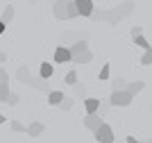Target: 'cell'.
Here are the masks:
<instances>
[{
    "label": "cell",
    "instance_id": "obj_1",
    "mask_svg": "<svg viewBox=\"0 0 152 143\" xmlns=\"http://www.w3.org/2000/svg\"><path fill=\"white\" fill-rule=\"evenodd\" d=\"M132 9H134V2L127 0V2H123V5L114 7V9H107V12H104V21H107L109 25H118L125 16L132 14Z\"/></svg>",
    "mask_w": 152,
    "mask_h": 143
},
{
    "label": "cell",
    "instance_id": "obj_2",
    "mask_svg": "<svg viewBox=\"0 0 152 143\" xmlns=\"http://www.w3.org/2000/svg\"><path fill=\"white\" fill-rule=\"evenodd\" d=\"M52 12H55V18H59V21H73V18H77L75 0H57L55 7H52Z\"/></svg>",
    "mask_w": 152,
    "mask_h": 143
},
{
    "label": "cell",
    "instance_id": "obj_3",
    "mask_svg": "<svg viewBox=\"0 0 152 143\" xmlns=\"http://www.w3.org/2000/svg\"><path fill=\"white\" fill-rule=\"evenodd\" d=\"M93 59V52L89 50L86 41H75L70 45V62L73 64H89Z\"/></svg>",
    "mask_w": 152,
    "mask_h": 143
},
{
    "label": "cell",
    "instance_id": "obj_4",
    "mask_svg": "<svg viewBox=\"0 0 152 143\" xmlns=\"http://www.w3.org/2000/svg\"><path fill=\"white\" fill-rule=\"evenodd\" d=\"M132 100H134V95L127 89H118V91H111L109 105L111 107H127V105H132Z\"/></svg>",
    "mask_w": 152,
    "mask_h": 143
},
{
    "label": "cell",
    "instance_id": "obj_5",
    "mask_svg": "<svg viewBox=\"0 0 152 143\" xmlns=\"http://www.w3.org/2000/svg\"><path fill=\"white\" fill-rule=\"evenodd\" d=\"M93 136H95L98 143H114V130H111V125H107L102 120V123L93 130Z\"/></svg>",
    "mask_w": 152,
    "mask_h": 143
},
{
    "label": "cell",
    "instance_id": "obj_6",
    "mask_svg": "<svg viewBox=\"0 0 152 143\" xmlns=\"http://www.w3.org/2000/svg\"><path fill=\"white\" fill-rule=\"evenodd\" d=\"M75 9H77V16L89 18L91 12H93V0H75Z\"/></svg>",
    "mask_w": 152,
    "mask_h": 143
},
{
    "label": "cell",
    "instance_id": "obj_7",
    "mask_svg": "<svg viewBox=\"0 0 152 143\" xmlns=\"http://www.w3.org/2000/svg\"><path fill=\"white\" fill-rule=\"evenodd\" d=\"M7 95H9V75L5 68H0V100L5 102Z\"/></svg>",
    "mask_w": 152,
    "mask_h": 143
},
{
    "label": "cell",
    "instance_id": "obj_8",
    "mask_svg": "<svg viewBox=\"0 0 152 143\" xmlns=\"http://www.w3.org/2000/svg\"><path fill=\"white\" fill-rule=\"evenodd\" d=\"M102 123V116L98 111H93V114H86V118H84V127H86V130H91L93 132L95 127H98V125Z\"/></svg>",
    "mask_w": 152,
    "mask_h": 143
},
{
    "label": "cell",
    "instance_id": "obj_9",
    "mask_svg": "<svg viewBox=\"0 0 152 143\" xmlns=\"http://www.w3.org/2000/svg\"><path fill=\"white\" fill-rule=\"evenodd\" d=\"M55 62H57V64H68L70 62V48L59 45V48L55 50Z\"/></svg>",
    "mask_w": 152,
    "mask_h": 143
},
{
    "label": "cell",
    "instance_id": "obj_10",
    "mask_svg": "<svg viewBox=\"0 0 152 143\" xmlns=\"http://www.w3.org/2000/svg\"><path fill=\"white\" fill-rule=\"evenodd\" d=\"M43 130H45V127H43V123L34 120V123H32L30 127H27V132H25V134H27V136H32V139H34V136H41V134H43Z\"/></svg>",
    "mask_w": 152,
    "mask_h": 143
},
{
    "label": "cell",
    "instance_id": "obj_11",
    "mask_svg": "<svg viewBox=\"0 0 152 143\" xmlns=\"http://www.w3.org/2000/svg\"><path fill=\"white\" fill-rule=\"evenodd\" d=\"M143 89H145V82H143V80H136V82H127V91H129L132 95H139L141 91H143Z\"/></svg>",
    "mask_w": 152,
    "mask_h": 143
},
{
    "label": "cell",
    "instance_id": "obj_12",
    "mask_svg": "<svg viewBox=\"0 0 152 143\" xmlns=\"http://www.w3.org/2000/svg\"><path fill=\"white\" fill-rule=\"evenodd\" d=\"M84 109H86V114L100 111V100H98V98H86V100H84Z\"/></svg>",
    "mask_w": 152,
    "mask_h": 143
},
{
    "label": "cell",
    "instance_id": "obj_13",
    "mask_svg": "<svg viewBox=\"0 0 152 143\" xmlns=\"http://www.w3.org/2000/svg\"><path fill=\"white\" fill-rule=\"evenodd\" d=\"M52 73H55V68H52V64L43 62L41 66H39V75H41V80H48V77H52Z\"/></svg>",
    "mask_w": 152,
    "mask_h": 143
},
{
    "label": "cell",
    "instance_id": "obj_14",
    "mask_svg": "<svg viewBox=\"0 0 152 143\" xmlns=\"http://www.w3.org/2000/svg\"><path fill=\"white\" fill-rule=\"evenodd\" d=\"M61 100H64V93H61V91H50V93H48V105L59 107V105H61Z\"/></svg>",
    "mask_w": 152,
    "mask_h": 143
},
{
    "label": "cell",
    "instance_id": "obj_15",
    "mask_svg": "<svg viewBox=\"0 0 152 143\" xmlns=\"http://www.w3.org/2000/svg\"><path fill=\"white\" fill-rule=\"evenodd\" d=\"M12 18H14V7H12V5H7V7H5V12H2V16H0V21H2L5 25H9V23H12Z\"/></svg>",
    "mask_w": 152,
    "mask_h": 143
},
{
    "label": "cell",
    "instance_id": "obj_16",
    "mask_svg": "<svg viewBox=\"0 0 152 143\" xmlns=\"http://www.w3.org/2000/svg\"><path fill=\"white\" fill-rule=\"evenodd\" d=\"M141 64H143V66H150L152 64V45L145 48V52H143V57H141Z\"/></svg>",
    "mask_w": 152,
    "mask_h": 143
},
{
    "label": "cell",
    "instance_id": "obj_17",
    "mask_svg": "<svg viewBox=\"0 0 152 143\" xmlns=\"http://www.w3.org/2000/svg\"><path fill=\"white\" fill-rule=\"evenodd\" d=\"M64 82H66V84H70V87H75V84H77V73H75V70H68V73H66V77H64Z\"/></svg>",
    "mask_w": 152,
    "mask_h": 143
},
{
    "label": "cell",
    "instance_id": "obj_18",
    "mask_svg": "<svg viewBox=\"0 0 152 143\" xmlns=\"http://www.w3.org/2000/svg\"><path fill=\"white\" fill-rule=\"evenodd\" d=\"M134 43L139 45V48H143V50H145V48H150V43H148V39L143 37V34H139V37H134Z\"/></svg>",
    "mask_w": 152,
    "mask_h": 143
},
{
    "label": "cell",
    "instance_id": "obj_19",
    "mask_svg": "<svg viewBox=\"0 0 152 143\" xmlns=\"http://www.w3.org/2000/svg\"><path fill=\"white\" fill-rule=\"evenodd\" d=\"M109 75H111V66L109 64H102V68H100V80H109Z\"/></svg>",
    "mask_w": 152,
    "mask_h": 143
},
{
    "label": "cell",
    "instance_id": "obj_20",
    "mask_svg": "<svg viewBox=\"0 0 152 143\" xmlns=\"http://www.w3.org/2000/svg\"><path fill=\"white\" fill-rule=\"evenodd\" d=\"M118 89H127V80L125 77H116L114 80V91H118Z\"/></svg>",
    "mask_w": 152,
    "mask_h": 143
},
{
    "label": "cell",
    "instance_id": "obj_21",
    "mask_svg": "<svg viewBox=\"0 0 152 143\" xmlns=\"http://www.w3.org/2000/svg\"><path fill=\"white\" fill-rule=\"evenodd\" d=\"M9 107H14L16 102H18V93H14V91H9V95H7V100H5Z\"/></svg>",
    "mask_w": 152,
    "mask_h": 143
},
{
    "label": "cell",
    "instance_id": "obj_22",
    "mask_svg": "<svg viewBox=\"0 0 152 143\" xmlns=\"http://www.w3.org/2000/svg\"><path fill=\"white\" fill-rule=\"evenodd\" d=\"M64 109V111H68V109H73V98H66L64 95V100H61V105H59Z\"/></svg>",
    "mask_w": 152,
    "mask_h": 143
},
{
    "label": "cell",
    "instance_id": "obj_23",
    "mask_svg": "<svg viewBox=\"0 0 152 143\" xmlns=\"http://www.w3.org/2000/svg\"><path fill=\"white\" fill-rule=\"evenodd\" d=\"M12 130L14 132H27V127L23 123H18V120H12Z\"/></svg>",
    "mask_w": 152,
    "mask_h": 143
},
{
    "label": "cell",
    "instance_id": "obj_24",
    "mask_svg": "<svg viewBox=\"0 0 152 143\" xmlns=\"http://www.w3.org/2000/svg\"><path fill=\"white\" fill-rule=\"evenodd\" d=\"M18 77L20 80H27V82H32V77H30V70L23 66V68H18Z\"/></svg>",
    "mask_w": 152,
    "mask_h": 143
},
{
    "label": "cell",
    "instance_id": "obj_25",
    "mask_svg": "<svg viewBox=\"0 0 152 143\" xmlns=\"http://www.w3.org/2000/svg\"><path fill=\"white\" fill-rule=\"evenodd\" d=\"M129 34H132V39L139 37V34H143V27H141V25H134L132 30H129Z\"/></svg>",
    "mask_w": 152,
    "mask_h": 143
},
{
    "label": "cell",
    "instance_id": "obj_26",
    "mask_svg": "<svg viewBox=\"0 0 152 143\" xmlns=\"http://www.w3.org/2000/svg\"><path fill=\"white\" fill-rule=\"evenodd\" d=\"M125 143H139V141H136L134 136H125Z\"/></svg>",
    "mask_w": 152,
    "mask_h": 143
},
{
    "label": "cell",
    "instance_id": "obj_27",
    "mask_svg": "<svg viewBox=\"0 0 152 143\" xmlns=\"http://www.w3.org/2000/svg\"><path fill=\"white\" fill-rule=\"evenodd\" d=\"M0 62H7V55L2 52V50H0Z\"/></svg>",
    "mask_w": 152,
    "mask_h": 143
},
{
    "label": "cell",
    "instance_id": "obj_28",
    "mask_svg": "<svg viewBox=\"0 0 152 143\" xmlns=\"http://www.w3.org/2000/svg\"><path fill=\"white\" fill-rule=\"evenodd\" d=\"M5 27H7V25L2 23V21H0V34H2V32H5Z\"/></svg>",
    "mask_w": 152,
    "mask_h": 143
},
{
    "label": "cell",
    "instance_id": "obj_29",
    "mask_svg": "<svg viewBox=\"0 0 152 143\" xmlns=\"http://www.w3.org/2000/svg\"><path fill=\"white\" fill-rule=\"evenodd\" d=\"M5 120H7V118H5V116H2V114H0V125H2V123H5Z\"/></svg>",
    "mask_w": 152,
    "mask_h": 143
},
{
    "label": "cell",
    "instance_id": "obj_30",
    "mask_svg": "<svg viewBox=\"0 0 152 143\" xmlns=\"http://www.w3.org/2000/svg\"><path fill=\"white\" fill-rule=\"evenodd\" d=\"M139 143H152V139H145V141H139Z\"/></svg>",
    "mask_w": 152,
    "mask_h": 143
},
{
    "label": "cell",
    "instance_id": "obj_31",
    "mask_svg": "<svg viewBox=\"0 0 152 143\" xmlns=\"http://www.w3.org/2000/svg\"><path fill=\"white\" fill-rule=\"evenodd\" d=\"M0 102H2V100H0Z\"/></svg>",
    "mask_w": 152,
    "mask_h": 143
}]
</instances>
